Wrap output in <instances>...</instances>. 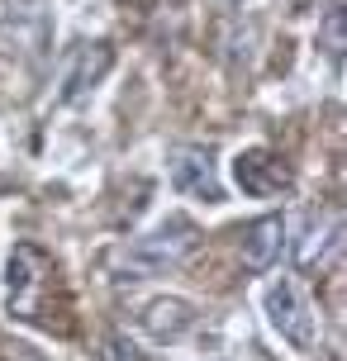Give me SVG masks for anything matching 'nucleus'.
I'll use <instances>...</instances> for the list:
<instances>
[{"label": "nucleus", "instance_id": "obj_8", "mask_svg": "<svg viewBox=\"0 0 347 361\" xmlns=\"http://www.w3.org/2000/svg\"><path fill=\"white\" fill-rule=\"evenodd\" d=\"M281 247H286V219H281V214H262L257 224H248V228H243V243H238V252H243V267H248V271L276 267Z\"/></svg>", "mask_w": 347, "mask_h": 361}, {"label": "nucleus", "instance_id": "obj_6", "mask_svg": "<svg viewBox=\"0 0 347 361\" xmlns=\"http://www.w3.org/2000/svg\"><path fill=\"white\" fill-rule=\"evenodd\" d=\"M114 67V48L110 43H81L67 62V72H62V100H81V95H91L105 72Z\"/></svg>", "mask_w": 347, "mask_h": 361}, {"label": "nucleus", "instance_id": "obj_5", "mask_svg": "<svg viewBox=\"0 0 347 361\" xmlns=\"http://www.w3.org/2000/svg\"><path fill=\"white\" fill-rule=\"evenodd\" d=\"M171 185L190 200H205V204H219L224 200V185L214 176V162L205 147H176L171 152Z\"/></svg>", "mask_w": 347, "mask_h": 361}, {"label": "nucleus", "instance_id": "obj_3", "mask_svg": "<svg viewBox=\"0 0 347 361\" xmlns=\"http://www.w3.org/2000/svg\"><path fill=\"white\" fill-rule=\"evenodd\" d=\"M233 180L243 185V195H257V200L281 195V190L295 185L286 157L272 152V147H243V152L233 157Z\"/></svg>", "mask_w": 347, "mask_h": 361}, {"label": "nucleus", "instance_id": "obj_7", "mask_svg": "<svg viewBox=\"0 0 347 361\" xmlns=\"http://www.w3.org/2000/svg\"><path fill=\"white\" fill-rule=\"evenodd\" d=\"M138 324H143L157 343H176V338H185L190 328L200 324V314H195L190 300H171V295H162V300H147V305L138 309Z\"/></svg>", "mask_w": 347, "mask_h": 361}, {"label": "nucleus", "instance_id": "obj_1", "mask_svg": "<svg viewBox=\"0 0 347 361\" xmlns=\"http://www.w3.org/2000/svg\"><path fill=\"white\" fill-rule=\"evenodd\" d=\"M195 247H200V228L190 219H166V224H157L143 238H133L119 252V271H124L128 281H147V276L176 271Z\"/></svg>", "mask_w": 347, "mask_h": 361}, {"label": "nucleus", "instance_id": "obj_2", "mask_svg": "<svg viewBox=\"0 0 347 361\" xmlns=\"http://www.w3.org/2000/svg\"><path fill=\"white\" fill-rule=\"evenodd\" d=\"M267 314H272V328L291 347H300V352L314 347V305H310V295L300 290L295 276H281V281L267 290Z\"/></svg>", "mask_w": 347, "mask_h": 361}, {"label": "nucleus", "instance_id": "obj_11", "mask_svg": "<svg viewBox=\"0 0 347 361\" xmlns=\"http://www.w3.org/2000/svg\"><path fill=\"white\" fill-rule=\"evenodd\" d=\"M5 357H10V361H43L29 343H5Z\"/></svg>", "mask_w": 347, "mask_h": 361}, {"label": "nucleus", "instance_id": "obj_9", "mask_svg": "<svg viewBox=\"0 0 347 361\" xmlns=\"http://www.w3.org/2000/svg\"><path fill=\"white\" fill-rule=\"evenodd\" d=\"M324 43H329L333 57H343V10H338V5L324 15Z\"/></svg>", "mask_w": 347, "mask_h": 361}, {"label": "nucleus", "instance_id": "obj_4", "mask_svg": "<svg viewBox=\"0 0 347 361\" xmlns=\"http://www.w3.org/2000/svg\"><path fill=\"white\" fill-rule=\"evenodd\" d=\"M48 276H53V262L38 252V247H29V243H19L15 257H10V305H15L19 319H34V295L43 286H48Z\"/></svg>", "mask_w": 347, "mask_h": 361}, {"label": "nucleus", "instance_id": "obj_10", "mask_svg": "<svg viewBox=\"0 0 347 361\" xmlns=\"http://www.w3.org/2000/svg\"><path fill=\"white\" fill-rule=\"evenodd\" d=\"M100 357L105 361H147L143 352H138L133 343H124V338H105V352H100Z\"/></svg>", "mask_w": 347, "mask_h": 361}]
</instances>
